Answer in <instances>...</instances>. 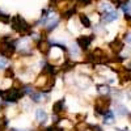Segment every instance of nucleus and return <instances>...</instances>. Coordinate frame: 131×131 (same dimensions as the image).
Returning <instances> with one entry per match:
<instances>
[{
    "mask_svg": "<svg viewBox=\"0 0 131 131\" xmlns=\"http://www.w3.org/2000/svg\"><path fill=\"white\" fill-rule=\"evenodd\" d=\"M10 25H12L13 30H16L17 33H20L23 36H26L30 33V25L20 15H16L10 18Z\"/></svg>",
    "mask_w": 131,
    "mask_h": 131,
    "instance_id": "f257e3e1",
    "label": "nucleus"
},
{
    "mask_svg": "<svg viewBox=\"0 0 131 131\" xmlns=\"http://www.w3.org/2000/svg\"><path fill=\"white\" fill-rule=\"evenodd\" d=\"M25 93L23 89L18 88H10L5 91H0V97L3 98L5 102H17Z\"/></svg>",
    "mask_w": 131,
    "mask_h": 131,
    "instance_id": "f03ea898",
    "label": "nucleus"
},
{
    "mask_svg": "<svg viewBox=\"0 0 131 131\" xmlns=\"http://www.w3.org/2000/svg\"><path fill=\"white\" fill-rule=\"evenodd\" d=\"M110 104H112V100H110L109 97L101 96V97L96 98V101H94V110H96V113L104 115V114L109 110V106H110Z\"/></svg>",
    "mask_w": 131,
    "mask_h": 131,
    "instance_id": "7ed1b4c3",
    "label": "nucleus"
},
{
    "mask_svg": "<svg viewBox=\"0 0 131 131\" xmlns=\"http://www.w3.org/2000/svg\"><path fill=\"white\" fill-rule=\"evenodd\" d=\"M15 51H16L15 45H12L10 42H2V45H0V55L2 57L8 59L13 55Z\"/></svg>",
    "mask_w": 131,
    "mask_h": 131,
    "instance_id": "20e7f679",
    "label": "nucleus"
},
{
    "mask_svg": "<svg viewBox=\"0 0 131 131\" xmlns=\"http://www.w3.org/2000/svg\"><path fill=\"white\" fill-rule=\"evenodd\" d=\"M93 38H94L93 36H80V37H78L76 42H78V45H79L80 49L86 50V49L91 46V43H92Z\"/></svg>",
    "mask_w": 131,
    "mask_h": 131,
    "instance_id": "39448f33",
    "label": "nucleus"
},
{
    "mask_svg": "<svg viewBox=\"0 0 131 131\" xmlns=\"http://www.w3.org/2000/svg\"><path fill=\"white\" fill-rule=\"evenodd\" d=\"M123 46H125L123 41L119 39V38H115L114 41H112L110 43H109V47H110V50H112L114 54H119V52L123 50Z\"/></svg>",
    "mask_w": 131,
    "mask_h": 131,
    "instance_id": "423d86ee",
    "label": "nucleus"
},
{
    "mask_svg": "<svg viewBox=\"0 0 131 131\" xmlns=\"http://www.w3.org/2000/svg\"><path fill=\"white\" fill-rule=\"evenodd\" d=\"M38 50L43 54V55H47V54L50 52V50H51V43L46 39H41L38 42Z\"/></svg>",
    "mask_w": 131,
    "mask_h": 131,
    "instance_id": "0eeeda50",
    "label": "nucleus"
},
{
    "mask_svg": "<svg viewBox=\"0 0 131 131\" xmlns=\"http://www.w3.org/2000/svg\"><path fill=\"white\" fill-rule=\"evenodd\" d=\"M117 18H118V13L115 12V10H109V12H105V13L102 15V17H101L102 23H105V24L112 23V21H114V20H117Z\"/></svg>",
    "mask_w": 131,
    "mask_h": 131,
    "instance_id": "6e6552de",
    "label": "nucleus"
},
{
    "mask_svg": "<svg viewBox=\"0 0 131 131\" xmlns=\"http://www.w3.org/2000/svg\"><path fill=\"white\" fill-rule=\"evenodd\" d=\"M63 107H64V100L57 101L55 104L52 105V113H54V114H59V113L63 110Z\"/></svg>",
    "mask_w": 131,
    "mask_h": 131,
    "instance_id": "1a4fd4ad",
    "label": "nucleus"
},
{
    "mask_svg": "<svg viewBox=\"0 0 131 131\" xmlns=\"http://www.w3.org/2000/svg\"><path fill=\"white\" fill-rule=\"evenodd\" d=\"M79 20H80V23H81V25H83L84 28H91L92 23H91L89 17L86 16V15H84V13H80V15H79Z\"/></svg>",
    "mask_w": 131,
    "mask_h": 131,
    "instance_id": "9d476101",
    "label": "nucleus"
},
{
    "mask_svg": "<svg viewBox=\"0 0 131 131\" xmlns=\"http://www.w3.org/2000/svg\"><path fill=\"white\" fill-rule=\"evenodd\" d=\"M113 121H114V115H113V113H112L110 110H107V112L104 114V123H105V125H112Z\"/></svg>",
    "mask_w": 131,
    "mask_h": 131,
    "instance_id": "9b49d317",
    "label": "nucleus"
},
{
    "mask_svg": "<svg viewBox=\"0 0 131 131\" xmlns=\"http://www.w3.org/2000/svg\"><path fill=\"white\" fill-rule=\"evenodd\" d=\"M36 115H37V121L38 122H45L47 119V113L45 110H42V109H38Z\"/></svg>",
    "mask_w": 131,
    "mask_h": 131,
    "instance_id": "f8f14e48",
    "label": "nucleus"
},
{
    "mask_svg": "<svg viewBox=\"0 0 131 131\" xmlns=\"http://www.w3.org/2000/svg\"><path fill=\"white\" fill-rule=\"evenodd\" d=\"M119 73H121V78L126 81H131V68L128 70H123V71H119Z\"/></svg>",
    "mask_w": 131,
    "mask_h": 131,
    "instance_id": "ddd939ff",
    "label": "nucleus"
},
{
    "mask_svg": "<svg viewBox=\"0 0 131 131\" xmlns=\"http://www.w3.org/2000/svg\"><path fill=\"white\" fill-rule=\"evenodd\" d=\"M75 67V62H72V60H67L63 66H62V70L63 71H70V70H72Z\"/></svg>",
    "mask_w": 131,
    "mask_h": 131,
    "instance_id": "4468645a",
    "label": "nucleus"
},
{
    "mask_svg": "<svg viewBox=\"0 0 131 131\" xmlns=\"http://www.w3.org/2000/svg\"><path fill=\"white\" fill-rule=\"evenodd\" d=\"M97 88H98V92H100L102 96H105V94H109V92H110V88H109V86L107 85H98L97 86Z\"/></svg>",
    "mask_w": 131,
    "mask_h": 131,
    "instance_id": "2eb2a0df",
    "label": "nucleus"
},
{
    "mask_svg": "<svg viewBox=\"0 0 131 131\" xmlns=\"http://www.w3.org/2000/svg\"><path fill=\"white\" fill-rule=\"evenodd\" d=\"M30 98L34 102H39V101H42V92H39V93H34L33 92L31 94H30Z\"/></svg>",
    "mask_w": 131,
    "mask_h": 131,
    "instance_id": "dca6fc26",
    "label": "nucleus"
},
{
    "mask_svg": "<svg viewBox=\"0 0 131 131\" xmlns=\"http://www.w3.org/2000/svg\"><path fill=\"white\" fill-rule=\"evenodd\" d=\"M0 21H2V23H4V24H8V23H10V16L0 12Z\"/></svg>",
    "mask_w": 131,
    "mask_h": 131,
    "instance_id": "f3484780",
    "label": "nucleus"
},
{
    "mask_svg": "<svg viewBox=\"0 0 131 131\" xmlns=\"http://www.w3.org/2000/svg\"><path fill=\"white\" fill-rule=\"evenodd\" d=\"M117 109H118V110H117V113H118V114H121V115H125V114H127V109H126L125 106L119 105Z\"/></svg>",
    "mask_w": 131,
    "mask_h": 131,
    "instance_id": "a211bd4d",
    "label": "nucleus"
},
{
    "mask_svg": "<svg viewBox=\"0 0 131 131\" xmlns=\"http://www.w3.org/2000/svg\"><path fill=\"white\" fill-rule=\"evenodd\" d=\"M13 76H15V72H13L12 68H7L5 70V78H10V79H12Z\"/></svg>",
    "mask_w": 131,
    "mask_h": 131,
    "instance_id": "6ab92c4d",
    "label": "nucleus"
},
{
    "mask_svg": "<svg viewBox=\"0 0 131 131\" xmlns=\"http://www.w3.org/2000/svg\"><path fill=\"white\" fill-rule=\"evenodd\" d=\"M125 21H126V24L131 28V15L128 13H125Z\"/></svg>",
    "mask_w": 131,
    "mask_h": 131,
    "instance_id": "aec40b11",
    "label": "nucleus"
},
{
    "mask_svg": "<svg viewBox=\"0 0 131 131\" xmlns=\"http://www.w3.org/2000/svg\"><path fill=\"white\" fill-rule=\"evenodd\" d=\"M7 66V58H0V68H4Z\"/></svg>",
    "mask_w": 131,
    "mask_h": 131,
    "instance_id": "412c9836",
    "label": "nucleus"
},
{
    "mask_svg": "<svg viewBox=\"0 0 131 131\" xmlns=\"http://www.w3.org/2000/svg\"><path fill=\"white\" fill-rule=\"evenodd\" d=\"M112 4H114L115 7H121V3H119V0H109Z\"/></svg>",
    "mask_w": 131,
    "mask_h": 131,
    "instance_id": "4be33fe9",
    "label": "nucleus"
},
{
    "mask_svg": "<svg viewBox=\"0 0 131 131\" xmlns=\"http://www.w3.org/2000/svg\"><path fill=\"white\" fill-rule=\"evenodd\" d=\"M126 42L131 43V33H127V34H126Z\"/></svg>",
    "mask_w": 131,
    "mask_h": 131,
    "instance_id": "5701e85b",
    "label": "nucleus"
},
{
    "mask_svg": "<svg viewBox=\"0 0 131 131\" xmlns=\"http://www.w3.org/2000/svg\"><path fill=\"white\" fill-rule=\"evenodd\" d=\"M91 130H92V131H101V127H98V126H93Z\"/></svg>",
    "mask_w": 131,
    "mask_h": 131,
    "instance_id": "b1692460",
    "label": "nucleus"
},
{
    "mask_svg": "<svg viewBox=\"0 0 131 131\" xmlns=\"http://www.w3.org/2000/svg\"><path fill=\"white\" fill-rule=\"evenodd\" d=\"M119 3H121V5H122L125 3H128V0H119Z\"/></svg>",
    "mask_w": 131,
    "mask_h": 131,
    "instance_id": "393cba45",
    "label": "nucleus"
}]
</instances>
